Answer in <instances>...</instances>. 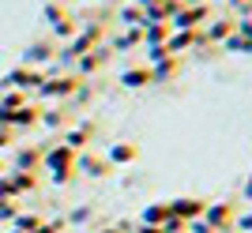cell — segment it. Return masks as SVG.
<instances>
[{
  "label": "cell",
  "instance_id": "1",
  "mask_svg": "<svg viewBox=\"0 0 252 233\" xmlns=\"http://www.w3.org/2000/svg\"><path fill=\"white\" fill-rule=\"evenodd\" d=\"M49 170H53V180L61 184V180H68V170H72V162H75V150L72 147H57V150H49Z\"/></svg>",
  "mask_w": 252,
  "mask_h": 233
},
{
  "label": "cell",
  "instance_id": "2",
  "mask_svg": "<svg viewBox=\"0 0 252 233\" xmlns=\"http://www.w3.org/2000/svg\"><path fill=\"white\" fill-rule=\"evenodd\" d=\"M196 42H203V30H169V38H166V53H169V57H177V53H185V49H192Z\"/></svg>",
  "mask_w": 252,
  "mask_h": 233
},
{
  "label": "cell",
  "instance_id": "3",
  "mask_svg": "<svg viewBox=\"0 0 252 233\" xmlns=\"http://www.w3.org/2000/svg\"><path fill=\"white\" fill-rule=\"evenodd\" d=\"M203 222H207L215 233H226V230H230V222H233V207H230V203H215V207L203 211Z\"/></svg>",
  "mask_w": 252,
  "mask_h": 233
},
{
  "label": "cell",
  "instance_id": "4",
  "mask_svg": "<svg viewBox=\"0 0 252 233\" xmlns=\"http://www.w3.org/2000/svg\"><path fill=\"white\" fill-rule=\"evenodd\" d=\"M200 214H203V203L200 200H177V203H169V218L192 222V218H200Z\"/></svg>",
  "mask_w": 252,
  "mask_h": 233
},
{
  "label": "cell",
  "instance_id": "5",
  "mask_svg": "<svg viewBox=\"0 0 252 233\" xmlns=\"http://www.w3.org/2000/svg\"><path fill=\"white\" fill-rule=\"evenodd\" d=\"M75 87H79V83H75L72 75H64V79H45V83H42V94L45 98H57V94L68 98V94H75Z\"/></svg>",
  "mask_w": 252,
  "mask_h": 233
},
{
  "label": "cell",
  "instance_id": "6",
  "mask_svg": "<svg viewBox=\"0 0 252 233\" xmlns=\"http://www.w3.org/2000/svg\"><path fill=\"white\" fill-rule=\"evenodd\" d=\"M75 166H79V173H87V177H105V170H109V162L98 158V154H79Z\"/></svg>",
  "mask_w": 252,
  "mask_h": 233
},
{
  "label": "cell",
  "instance_id": "7",
  "mask_svg": "<svg viewBox=\"0 0 252 233\" xmlns=\"http://www.w3.org/2000/svg\"><path fill=\"white\" fill-rule=\"evenodd\" d=\"M169 38V23H143V49L147 45H166Z\"/></svg>",
  "mask_w": 252,
  "mask_h": 233
},
{
  "label": "cell",
  "instance_id": "8",
  "mask_svg": "<svg viewBox=\"0 0 252 233\" xmlns=\"http://www.w3.org/2000/svg\"><path fill=\"white\" fill-rule=\"evenodd\" d=\"M177 64H181V57H162V60H155V64H151V83H155V79H158V83H166L169 75L177 72Z\"/></svg>",
  "mask_w": 252,
  "mask_h": 233
},
{
  "label": "cell",
  "instance_id": "9",
  "mask_svg": "<svg viewBox=\"0 0 252 233\" xmlns=\"http://www.w3.org/2000/svg\"><path fill=\"white\" fill-rule=\"evenodd\" d=\"M203 27H207V30H203L207 42H226L233 34V19H215V23H203Z\"/></svg>",
  "mask_w": 252,
  "mask_h": 233
},
{
  "label": "cell",
  "instance_id": "10",
  "mask_svg": "<svg viewBox=\"0 0 252 233\" xmlns=\"http://www.w3.org/2000/svg\"><path fill=\"white\" fill-rule=\"evenodd\" d=\"M143 42V23H139V27H125V30L117 34V49H132V45H139Z\"/></svg>",
  "mask_w": 252,
  "mask_h": 233
},
{
  "label": "cell",
  "instance_id": "11",
  "mask_svg": "<svg viewBox=\"0 0 252 233\" xmlns=\"http://www.w3.org/2000/svg\"><path fill=\"white\" fill-rule=\"evenodd\" d=\"M136 158V147H132V143H113V147L105 150V162H117V166H121V162H132Z\"/></svg>",
  "mask_w": 252,
  "mask_h": 233
},
{
  "label": "cell",
  "instance_id": "12",
  "mask_svg": "<svg viewBox=\"0 0 252 233\" xmlns=\"http://www.w3.org/2000/svg\"><path fill=\"white\" fill-rule=\"evenodd\" d=\"M162 222H169V203H155L143 211V226H162Z\"/></svg>",
  "mask_w": 252,
  "mask_h": 233
},
{
  "label": "cell",
  "instance_id": "13",
  "mask_svg": "<svg viewBox=\"0 0 252 233\" xmlns=\"http://www.w3.org/2000/svg\"><path fill=\"white\" fill-rule=\"evenodd\" d=\"M121 83H125V87H143V83H151V68H128V72H121Z\"/></svg>",
  "mask_w": 252,
  "mask_h": 233
},
{
  "label": "cell",
  "instance_id": "14",
  "mask_svg": "<svg viewBox=\"0 0 252 233\" xmlns=\"http://www.w3.org/2000/svg\"><path fill=\"white\" fill-rule=\"evenodd\" d=\"M83 60H79V72H98L105 60V49H87V53H79Z\"/></svg>",
  "mask_w": 252,
  "mask_h": 233
},
{
  "label": "cell",
  "instance_id": "15",
  "mask_svg": "<svg viewBox=\"0 0 252 233\" xmlns=\"http://www.w3.org/2000/svg\"><path fill=\"white\" fill-rule=\"evenodd\" d=\"M87 132H91V124H79V128H72V132H68V136H64V147H83L87 143Z\"/></svg>",
  "mask_w": 252,
  "mask_h": 233
},
{
  "label": "cell",
  "instance_id": "16",
  "mask_svg": "<svg viewBox=\"0 0 252 233\" xmlns=\"http://www.w3.org/2000/svg\"><path fill=\"white\" fill-rule=\"evenodd\" d=\"M121 19H125L128 27H139V23H143V8H139V4H121Z\"/></svg>",
  "mask_w": 252,
  "mask_h": 233
},
{
  "label": "cell",
  "instance_id": "17",
  "mask_svg": "<svg viewBox=\"0 0 252 233\" xmlns=\"http://www.w3.org/2000/svg\"><path fill=\"white\" fill-rule=\"evenodd\" d=\"M233 34H237L241 42H252V19H237L233 23Z\"/></svg>",
  "mask_w": 252,
  "mask_h": 233
},
{
  "label": "cell",
  "instance_id": "18",
  "mask_svg": "<svg viewBox=\"0 0 252 233\" xmlns=\"http://www.w3.org/2000/svg\"><path fill=\"white\" fill-rule=\"evenodd\" d=\"M237 230H241V233H252V211H241V214H237Z\"/></svg>",
  "mask_w": 252,
  "mask_h": 233
},
{
  "label": "cell",
  "instance_id": "19",
  "mask_svg": "<svg viewBox=\"0 0 252 233\" xmlns=\"http://www.w3.org/2000/svg\"><path fill=\"white\" fill-rule=\"evenodd\" d=\"M72 30H75V27H72L68 19H61L57 27H53V34H61V38H72Z\"/></svg>",
  "mask_w": 252,
  "mask_h": 233
},
{
  "label": "cell",
  "instance_id": "20",
  "mask_svg": "<svg viewBox=\"0 0 252 233\" xmlns=\"http://www.w3.org/2000/svg\"><path fill=\"white\" fill-rule=\"evenodd\" d=\"M34 109H19V113H15V124H34Z\"/></svg>",
  "mask_w": 252,
  "mask_h": 233
},
{
  "label": "cell",
  "instance_id": "21",
  "mask_svg": "<svg viewBox=\"0 0 252 233\" xmlns=\"http://www.w3.org/2000/svg\"><path fill=\"white\" fill-rule=\"evenodd\" d=\"M245 200H252V180H249V184H245Z\"/></svg>",
  "mask_w": 252,
  "mask_h": 233
},
{
  "label": "cell",
  "instance_id": "22",
  "mask_svg": "<svg viewBox=\"0 0 252 233\" xmlns=\"http://www.w3.org/2000/svg\"><path fill=\"white\" fill-rule=\"evenodd\" d=\"M185 4H207V0H185Z\"/></svg>",
  "mask_w": 252,
  "mask_h": 233
},
{
  "label": "cell",
  "instance_id": "23",
  "mask_svg": "<svg viewBox=\"0 0 252 233\" xmlns=\"http://www.w3.org/2000/svg\"><path fill=\"white\" fill-rule=\"evenodd\" d=\"M105 233H117V230H105Z\"/></svg>",
  "mask_w": 252,
  "mask_h": 233
},
{
  "label": "cell",
  "instance_id": "24",
  "mask_svg": "<svg viewBox=\"0 0 252 233\" xmlns=\"http://www.w3.org/2000/svg\"><path fill=\"white\" fill-rule=\"evenodd\" d=\"M249 53H252V42H249Z\"/></svg>",
  "mask_w": 252,
  "mask_h": 233
},
{
  "label": "cell",
  "instance_id": "25",
  "mask_svg": "<svg viewBox=\"0 0 252 233\" xmlns=\"http://www.w3.org/2000/svg\"><path fill=\"white\" fill-rule=\"evenodd\" d=\"M42 233H53V230H42Z\"/></svg>",
  "mask_w": 252,
  "mask_h": 233
}]
</instances>
